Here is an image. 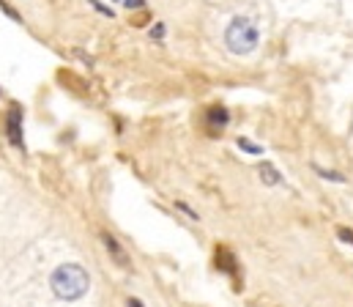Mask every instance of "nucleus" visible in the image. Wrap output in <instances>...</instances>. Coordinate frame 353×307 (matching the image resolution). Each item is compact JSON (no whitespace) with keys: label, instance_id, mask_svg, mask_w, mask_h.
Here are the masks:
<instances>
[{"label":"nucleus","instance_id":"obj_10","mask_svg":"<svg viewBox=\"0 0 353 307\" xmlns=\"http://www.w3.org/2000/svg\"><path fill=\"white\" fill-rule=\"evenodd\" d=\"M129 8H143V0H126Z\"/></svg>","mask_w":353,"mask_h":307},{"label":"nucleus","instance_id":"obj_9","mask_svg":"<svg viewBox=\"0 0 353 307\" xmlns=\"http://www.w3.org/2000/svg\"><path fill=\"white\" fill-rule=\"evenodd\" d=\"M340 239H343V241H348V244H353V233L351 230H345V228H340Z\"/></svg>","mask_w":353,"mask_h":307},{"label":"nucleus","instance_id":"obj_5","mask_svg":"<svg viewBox=\"0 0 353 307\" xmlns=\"http://www.w3.org/2000/svg\"><path fill=\"white\" fill-rule=\"evenodd\" d=\"M101 239H104V247H107V250L112 252V258L118 261V266H129V258H126V252H123V250L118 247V241H115L112 236H107V233H104Z\"/></svg>","mask_w":353,"mask_h":307},{"label":"nucleus","instance_id":"obj_8","mask_svg":"<svg viewBox=\"0 0 353 307\" xmlns=\"http://www.w3.org/2000/svg\"><path fill=\"white\" fill-rule=\"evenodd\" d=\"M318 173H321V176H323V179H332V181H340V184H343V181H345V179H343V176H340V173H329V170H321V168H318Z\"/></svg>","mask_w":353,"mask_h":307},{"label":"nucleus","instance_id":"obj_4","mask_svg":"<svg viewBox=\"0 0 353 307\" xmlns=\"http://www.w3.org/2000/svg\"><path fill=\"white\" fill-rule=\"evenodd\" d=\"M225 123H228V110H225V107H211V110H208V129L216 132V129H222Z\"/></svg>","mask_w":353,"mask_h":307},{"label":"nucleus","instance_id":"obj_7","mask_svg":"<svg viewBox=\"0 0 353 307\" xmlns=\"http://www.w3.org/2000/svg\"><path fill=\"white\" fill-rule=\"evenodd\" d=\"M239 148H244V151H250V154H263L261 146H255V143H250V140H244V137H239Z\"/></svg>","mask_w":353,"mask_h":307},{"label":"nucleus","instance_id":"obj_6","mask_svg":"<svg viewBox=\"0 0 353 307\" xmlns=\"http://www.w3.org/2000/svg\"><path fill=\"white\" fill-rule=\"evenodd\" d=\"M261 179H263L268 187L279 184V173H276V168H274V165H268V162H263V165H261Z\"/></svg>","mask_w":353,"mask_h":307},{"label":"nucleus","instance_id":"obj_3","mask_svg":"<svg viewBox=\"0 0 353 307\" xmlns=\"http://www.w3.org/2000/svg\"><path fill=\"white\" fill-rule=\"evenodd\" d=\"M8 137L14 146H22V126H19V107L17 104L8 112Z\"/></svg>","mask_w":353,"mask_h":307},{"label":"nucleus","instance_id":"obj_2","mask_svg":"<svg viewBox=\"0 0 353 307\" xmlns=\"http://www.w3.org/2000/svg\"><path fill=\"white\" fill-rule=\"evenodd\" d=\"M258 39H261V33H258L255 22L247 17H236L225 30V44L236 55H250L258 47Z\"/></svg>","mask_w":353,"mask_h":307},{"label":"nucleus","instance_id":"obj_1","mask_svg":"<svg viewBox=\"0 0 353 307\" xmlns=\"http://www.w3.org/2000/svg\"><path fill=\"white\" fill-rule=\"evenodd\" d=\"M50 286H52V291H55L58 299L74 302V299H80V297L88 294L90 277L80 264H63V266H58V269L52 272Z\"/></svg>","mask_w":353,"mask_h":307},{"label":"nucleus","instance_id":"obj_11","mask_svg":"<svg viewBox=\"0 0 353 307\" xmlns=\"http://www.w3.org/2000/svg\"><path fill=\"white\" fill-rule=\"evenodd\" d=\"M129 307H143V302L140 299H129Z\"/></svg>","mask_w":353,"mask_h":307}]
</instances>
